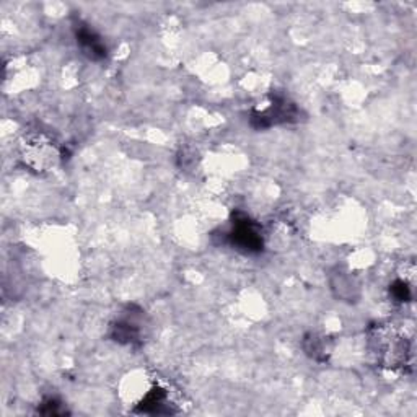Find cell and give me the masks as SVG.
<instances>
[{
    "label": "cell",
    "mask_w": 417,
    "mask_h": 417,
    "mask_svg": "<svg viewBox=\"0 0 417 417\" xmlns=\"http://www.w3.org/2000/svg\"><path fill=\"white\" fill-rule=\"evenodd\" d=\"M230 235L234 243H236V246L245 251H260V248L262 245L260 230H258L256 225L248 219L235 224V229Z\"/></svg>",
    "instance_id": "7a4b0ae2"
},
{
    "label": "cell",
    "mask_w": 417,
    "mask_h": 417,
    "mask_svg": "<svg viewBox=\"0 0 417 417\" xmlns=\"http://www.w3.org/2000/svg\"><path fill=\"white\" fill-rule=\"evenodd\" d=\"M77 43L80 44L83 54H87L92 59H99L107 56V47L102 43V40L95 35L93 30L82 26L77 30Z\"/></svg>",
    "instance_id": "3957f363"
},
{
    "label": "cell",
    "mask_w": 417,
    "mask_h": 417,
    "mask_svg": "<svg viewBox=\"0 0 417 417\" xmlns=\"http://www.w3.org/2000/svg\"><path fill=\"white\" fill-rule=\"evenodd\" d=\"M393 294L396 300H399V302H408L411 298V294H409V286L406 284L404 281H398L394 284L393 287Z\"/></svg>",
    "instance_id": "8992f818"
},
{
    "label": "cell",
    "mask_w": 417,
    "mask_h": 417,
    "mask_svg": "<svg viewBox=\"0 0 417 417\" xmlns=\"http://www.w3.org/2000/svg\"><path fill=\"white\" fill-rule=\"evenodd\" d=\"M331 289L334 290L336 295L339 298H344V300H349V302H353L352 298L357 297L358 284L353 281V277L351 276L349 272L337 271L331 279Z\"/></svg>",
    "instance_id": "277c9868"
},
{
    "label": "cell",
    "mask_w": 417,
    "mask_h": 417,
    "mask_svg": "<svg viewBox=\"0 0 417 417\" xmlns=\"http://www.w3.org/2000/svg\"><path fill=\"white\" fill-rule=\"evenodd\" d=\"M305 351H307L308 356H311L316 361H320L321 357L326 356V351H328V346H326V339L318 334H310L307 339H305Z\"/></svg>",
    "instance_id": "5b68a950"
},
{
    "label": "cell",
    "mask_w": 417,
    "mask_h": 417,
    "mask_svg": "<svg viewBox=\"0 0 417 417\" xmlns=\"http://www.w3.org/2000/svg\"><path fill=\"white\" fill-rule=\"evenodd\" d=\"M295 111L297 109L287 99H276V102L271 103V107L262 109L261 113L253 114V124L256 128H267V126L277 123H286V121L294 119Z\"/></svg>",
    "instance_id": "6da1fadb"
}]
</instances>
